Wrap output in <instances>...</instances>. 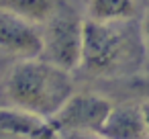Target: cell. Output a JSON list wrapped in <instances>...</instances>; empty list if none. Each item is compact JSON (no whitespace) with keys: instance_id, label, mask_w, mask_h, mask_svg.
Instances as JSON below:
<instances>
[{"instance_id":"6da1fadb","label":"cell","mask_w":149,"mask_h":139,"mask_svg":"<svg viewBox=\"0 0 149 139\" xmlns=\"http://www.w3.org/2000/svg\"><path fill=\"white\" fill-rule=\"evenodd\" d=\"M147 64V47L141 23L127 21H94L84 19L82 64L90 76L129 78L137 76Z\"/></svg>"},{"instance_id":"7a4b0ae2","label":"cell","mask_w":149,"mask_h":139,"mask_svg":"<svg viewBox=\"0 0 149 139\" xmlns=\"http://www.w3.org/2000/svg\"><path fill=\"white\" fill-rule=\"evenodd\" d=\"M4 88L13 104L45 119H51L76 92L72 72L43 57L19 59Z\"/></svg>"},{"instance_id":"3957f363","label":"cell","mask_w":149,"mask_h":139,"mask_svg":"<svg viewBox=\"0 0 149 139\" xmlns=\"http://www.w3.org/2000/svg\"><path fill=\"white\" fill-rule=\"evenodd\" d=\"M41 35L43 59L70 72L80 70L84 47V19H80L70 6L57 2L49 19L41 23Z\"/></svg>"},{"instance_id":"277c9868","label":"cell","mask_w":149,"mask_h":139,"mask_svg":"<svg viewBox=\"0 0 149 139\" xmlns=\"http://www.w3.org/2000/svg\"><path fill=\"white\" fill-rule=\"evenodd\" d=\"M112 102L96 92H74L70 100L49 119L57 133L65 131H88L96 133L102 129L108 112L112 110Z\"/></svg>"},{"instance_id":"5b68a950","label":"cell","mask_w":149,"mask_h":139,"mask_svg":"<svg viewBox=\"0 0 149 139\" xmlns=\"http://www.w3.org/2000/svg\"><path fill=\"white\" fill-rule=\"evenodd\" d=\"M0 51L19 59L41 57L43 35L41 25L29 21L27 17L0 6Z\"/></svg>"},{"instance_id":"8992f818","label":"cell","mask_w":149,"mask_h":139,"mask_svg":"<svg viewBox=\"0 0 149 139\" xmlns=\"http://www.w3.org/2000/svg\"><path fill=\"white\" fill-rule=\"evenodd\" d=\"M0 135L19 139H55L57 129L45 117H39L23 106H0Z\"/></svg>"},{"instance_id":"52a82bcc","label":"cell","mask_w":149,"mask_h":139,"mask_svg":"<svg viewBox=\"0 0 149 139\" xmlns=\"http://www.w3.org/2000/svg\"><path fill=\"white\" fill-rule=\"evenodd\" d=\"M98 135L104 139H147L149 133L143 115V104H114Z\"/></svg>"},{"instance_id":"ba28073f","label":"cell","mask_w":149,"mask_h":139,"mask_svg":"<svg viewBox=\"0 0 149 139\" xmlns=\"http://www.w3.org/2000/svg\"><path fill=\"white\" fill-rule=\"evenodd\" d=\"M88 19L127 21L137 15V0H88Z\"/></svg>"},{"instance_id":"9c48e42d","label":"cell","mask_w":149,"mask_h":139,"mask_svg":"<svg viewBox=\"0 0 149 139\" xmlns=\"http://www.w3.org/2000/svg\"><path fill=\"white\" fill-rule=\"evenodd\" d=\"M0 6L10 8V10L27 17L29 21L41 25L55 10L57 0H0Z\"/></svg>"},{"instance_id":"30bf717a","label":"cell","mask_w":149,"mask_h":139,"mask_svg":"<svg viewBox=\"0 0 149 139\" xmlns=\"http://www.w3.org/2000/svg\"><path fill=\"white\" fill-rule=\"evenodd\" d=\"M129 86L135 94H141L149 100V74L147 76H135L129 80Z\"/></svg>"},{"instance_id":"8fae6325","label":"cell","mask_w":149,"mask_h":139,"mask_svg":"<svg viewBox=\"0 0 149 139\" xmlns=\"http://www.w3.org/2000/svg\"><path fill=\"white\" fill-rule=\"evenodd\" d=\"M141 29H143V39H145V47H147V64H149V6H147V10H145Z\"/></svg>"},{"instance_id":"7c38bea8","label":"cell","mask_w":149,"mask_h":139,"mask_svg":"<svg viewBox=\"0 0 149 139\" xmlns=\"http://www.w3.org/2000/svg\"><path fill=\"white\" fill-rule=\"evenodd\" d=\"M143 115H145V123H147V133H149V100L143 102Z\"/></svg>"},{"instance_id":"4fadbf2b","label":"cell","mask_w":149,"mask_h":139,"mask_svg":"<svg viewBox=\"0 0 149 139\" xmlns=\"http://www.w3.org/2000/svg\"><path fill=\"white\" fill-rule=\"evenodd\" d=\"M96 139H104V137H100V135H98V137H96Z\"/></svg>"}]
</instances>
